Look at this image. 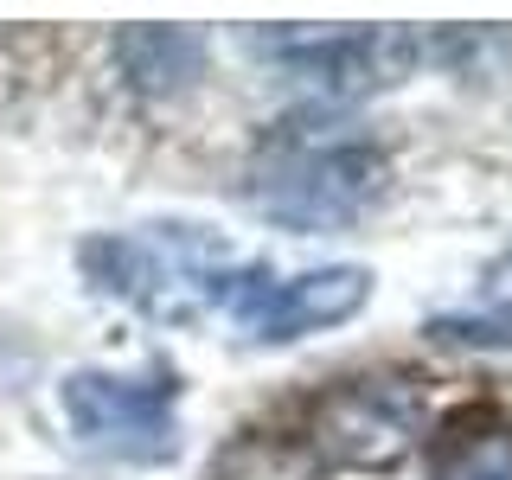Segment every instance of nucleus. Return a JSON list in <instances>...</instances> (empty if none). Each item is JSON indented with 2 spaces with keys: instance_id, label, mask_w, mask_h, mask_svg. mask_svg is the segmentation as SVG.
I'll use <instances>...</instances> for the list:
<instances>
[{
  "instance_id": "f03ea898",
  "label": "nucleus",
  "mask_w": 512,
  "mask_h": 480,
  "mask_svg": "<svg viewBox=\"0 0 512 480\" xmlns=\"http://www.w3.org/2000/svg\"><path fill=\"white\" fill-rule=\"evenodd\" d=\"M250 199L282 224H352L384 199V160L365 141H288L250 173Z\"/></svg>"
},
{
  "instance_id": "423d86ee",
  "label": "nucleus",
  "mask_w": 512,
  "mask_h": 480,
  "mask_svg": "<svg viewBox=\"0 0 512 480\" xmlns=\"http://www.w3.org/2000/svg\"><path fill=\"white\" fill-rule=\"evenodd\" d=\"M263 52L333 96H365V90H384L397 77H410L429 45L397 26H365V32L359 26H308V32L288 26L276 39H263Z\"/></svg>"
},
{
  "instance_id": "39448f33",
  "label": "nucleus",
  "mask_w": 512,
  "mask_h": 480,
  "mask_svg": "<svg viewBox=\"0 0 512 480\" xmlns=\"http://www.w3.org/2000/svg\"><path fill=\"white\" fill-rule=\"evenodd\" d=\"M64 416L90 448L116 461H173L180 455V384L167 372L122 378V372H71Z\"/></svg>"
},
{
  "instance_id": "1a4fd4ad",
  "label": "nucleus",
  "mask_w": 512,
  "mask_h": 480,
  "mask_svg": "<svg viewBox=\"0 0 512 480\" xmlns=\"http://www.w3.org/2000/svg\"><path fill=\"white\" fill-rule=\"evenodd\" d=\"M436 480H512V429H474L442 455Z\"/></svg>"
},
{
  "instance_id": "7ed1b4c3",
  "label": "nucleus",
  "mask_w": 512,
  "mask_h": 480,
  "mask_svg": "<svg viewBox=\"0 0 512 480\" xmlns=\"http://www.w3.org/2000/svg\"><path fill=\"white\" fill-rule=\"evenodd\" d=\"M423 436V391L404 378H346L327 397H314L308 410V455L314 468H352L378 474L397 468L410 455V442Z\"/></svg>"
},
{
  "instance_id": "6e6552de",
  "label": "nucleus",
  "mask_w": 512,
  "mask_h": 480,
  "mask_svg": "<svg viewBox=\"0 0 512 480\" xmlns=\"http://www.w3.org/2000/svg\"><path fill=\"white\" fill-rule=\"evenodd\" d=\"M212 480H320L314 474V455L301 442H282V436H244L237 448H224Z\"/></svg>"
},
{
  "instance_id": "0eeeda50",
  "label": "nucleus",
  "mask_w": 512,
  "mask_h": 480,
  "mask_svg": "<svg viewBox=\"0 0 512 480\" xmlns=\"http://www.w3.org/2000/svg\"><path fill=\"white\" fill-rule=\"evenodd\" d=\"M116 58L141 96H180L205 77V39L186 26H128L116 39Z\"/></svg>"
},
{
  "instance_id": "20e7f679",
  "label": "nucleus",
  "mask_w": 512,
  "mask_h": 480,
  "mask_svg": "<svg viewBox=\"0 0 512 480\" xmlns=\"http://www.w3.org/2000/svg\"><path fill=\"white\" fill-rule=\"evenodd\" d=\"M365 301H372V269H359V263H327V269H308V276H288V282L269 263H256V269L224 276L218 314H231L244 327V340L282 346V340H301V333L340 327Z\"/></svg>"
},
{
  "instance_id": "f257e3e1",
  "label": "nucleus",
  "mask_w": 512,
  "mask_h": 480,
  "mask_svg": "<svg viewBox=\"0 0 512 480\" xmlns=\"http://www.w3.org/2000/svg\"><path fill=\"white\" fill-rule=\"evenodd\" d=\"M84 269L96 288L154 320H199L224 295L231 250L218 231H199V224H141V231H109L84 244Z\"/></svg>"
}]
</instances>
